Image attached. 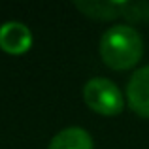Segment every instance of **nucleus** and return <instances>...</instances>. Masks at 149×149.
Returning a JSON list of instances; mask_svg holds the SVG:
<instances>
[{"label": "nucleus", "mask_w": 149, "mask_h": 149, "mask_svg": "<svg viewBox=\"0 0 149 149\" xmlns=\"http://www.w3.org/2000/svg\"><path fill=\"white\" fill-rule=\"evenodd\" d=\"M74 6L87 17L98 19V21L115 19L123 15L125 10V2H111V0H76Z\"/></svg>", "instance_id": "obj_5"}, {"label": "nucleus", "mask_w": 149, "mask_h": 149, "mask_svg": "<svg viewBox=\"0 0 149 149\" xmlns=\"http://www.w3.org/2000/svg\"><path fill=\"white\" fill-rule=\"evenodd\" d=\"M123 15L128 21H147L149 19V4L147 2H125Z\"/></svg>", "instance_id": "obj_7"}, {"label": "nucleus", "mask_w": 149, "mask_h": 149, "mask_svg": "<svg viewBox=\"0 0 149 149\" xmlns=\"http://www.w3.org/2000/svg\"><path fill=\"white\" fill-rule=\"evenodd\" d=\"M93 138L85 128L68 127L57 132L49 143V149H93Z\"/></svg>", "instance_id": "obj_6"}, {"label": "nucleus", "mask_w": 149, "mask_h": 149, "mask_svg": "<svg viewBox=\"0 0 149 149\" xmlns=\"http://www.w3.org/2000/svg\"><path fill=\"white\" fill-rule=\"evenodd\" d=\"M85 104L100 115H117L123 111V95L111 79L93 77L83 87Z\"/></svg>", "instance_id": "obj_2"}, {"label": "nucleus", "mask_w": 149, "mask_h": 149, "mask_svg": "<svg viewBox=\"0 0 149 149\" xmlns=\"http://www.w3.org/2000/svg\"><path fill=\"white\" fill-rule=\"evenodd\" d=\"M127 98L138 115L149 119V66H142L132 74L127 85Z\"/></svg>", "instance_id": "obj_3"}, {"label": "nucleus", "mask_w": 149, "mask_h": 149, "mask_svg": "<svg viewBox=\"0 0 149 149\" xmlns=\"http://www.w3.org/2000/svg\"><path fill=\"white\" fill-rule=\"evenodd\" d=\"M32 34L29 26L17 21H8L0 26V49L10 55H21L30 49Z\"/></svg>", "instance_id": "obj_4"}, {"label": "nucleus", "mask_w": 149, "mask_h": 149, "mask_svg": "<svg viewBox=\"0 0 149 149\" xmlns=\"http://www.w3.org/2000/svg\"><path fill=\"white\" fill-rule=\"evenodd\" d=\"M143 53V42L136 29L128 25H115L106 30L100 40L102 61L113 70H127L138 64Z\"/></svg>", "instance_id": "obj_1"}]
</instances>
